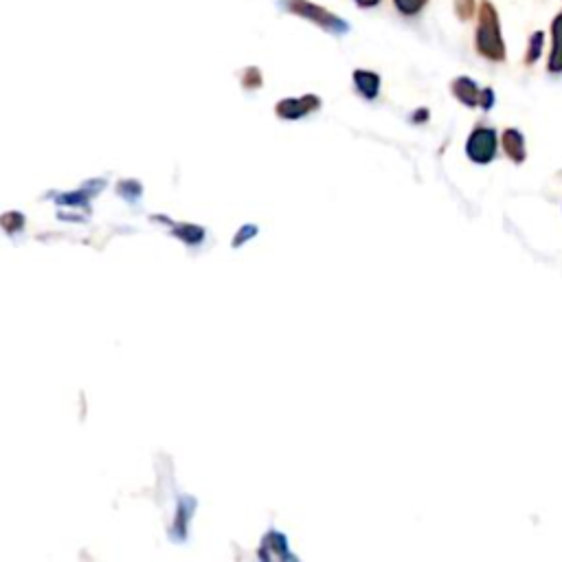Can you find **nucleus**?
<instances>
[{
	"label": "nucleus",
	"instance_id": "nucleus-6",
	"mask_svg": "<svg viewBox=\"0 0 562 562\" xmlns=\"http://www.w3.org/2000/svg\"><path fill=\"white\" fill-rule=\"evenodd\" d=\"M503 145H505V152H508L514 161H523L525 159V150H523V137L519 132H505L503 137Z\"/></svg>",
	"mask_w": 562,
	"mask_h": 562
},
{
	"label": "nucleus",
	"instance_id": "nucleus-2",
	"mask_svg": "<svg viewBox=\"0 0 562 562\" xmlns=\"http://www.w3.org/2000/svg\"><path fill=\"white\" fill-rule=\"evenodd\" d=\"M319 108V99L317 97H303V99H288L284 104L277 106L279 117L286 119H299L303 115H308L310 110Z\"/></svg>",
	"mask_w": 562,
	"mask_h": 562
},
{
	"label": "nucleus",
	"instance_id": "nucleus-3",
	"mask_svg": "<svg viewBox=\"0 0 562 562\" xmlns=\"http://www.w3.org/2000/svg\"><path fill=\"white\" fill-rule=\"evenodd\" d=\"M290 7H295V11H299V14H303V16H310L312 20L321 22L323 27H328V29H341V31L345 29L343 22L332 18L330 14H325V11L319 9V7H312V5H308V3H290Z\"/></svg>",
	"mask_w": 562,
	"mask_h": 562
},
{
	"label": "nucleus",
	"instance_id": "nucleus-11",
	"mask_svg": "<svg viewBox=\"0 0 562 562\" xmlns=\"http://www.w3.org/2000/svg\"><path fill=\"white\" fill-rule=\"evenodd\" d=\"M361 3H363V5H374L376 0H361Z\"/></svg>",
	"mask_w": 562,
	"mask_h": 562
},
{
	"label": "nucleus",
	"instance_id": "nucleus-9",
	"mask_svg": "<svg viewBox=\"0 0 562 562\" xmlns=\"http://www.w3.org/2000/svg\"><path fill=\"white\" fill-rule=\"evenodd\" d=\"M424 0H398V5L402 11H409V14H413V11H418L422 7Z\"/></svg>",
	"mask_w": 562,
	"mask_h": 562
},
{
	"label": "nucleus",
	"instance_id": "nucleus-7",
	"mask_svg": "<svg viewBox=\"0 0 562 562\" xmlns=\"http://www.w3.org/2000/svg\"><path fill=\"white\" fill-rule=\"evenodd\" d=\"M174 235L183 238L187 244H198L202 240V229L191 227V224H178V227H174Z\"/></svg>",
	"mask_w": 562,
	"mask_h": 562
},
{
	"label": "nucleus",
	"instance_id": "nucleus-10",
	"mask_svg": "<svg viewBox=\"0 0 562 562\" xmlns=\"http://www.w3.org/2000/svg\"><path fill=\"white\" fill-rule=\"evenodd\" d=\"M251 235H255V227H244V229L240 231V235H238V238H235V242H233V244H235V246H240V242H242L244 238H246V240H249V238H251Z\"/></svg>",
	"mask_w": 562,
	"mask_h": 562
},
{
	"label": "nucleus",
	"instance_id": "nucleus-1",
	"mask_svg": "<svg viewBox=\"0 0 562 562\" xmlns=\"http://www.w3.org/2000/svg\"><path fill=\"white\" fill-rule=\"evenodd\" d=\"M466 152L472 161L477 163H490L497 154V134L488 128H479L470 134Z\"/></svg>",
	"mask_w": 562,
	"mask_h": 562
},
{
	"label": "nucleus",
	"instance_id": "nucleus-5",
	"mask_svg": "<svg viewBox=\"0 0 562 562\" xmlns=\"http://www.w3.org/2000/svg\"><path fill=\"white\" fill-rule=\"evenodd\" d=\"M356 86H358V91H361L365 97L374 99L376 93H378L380 80H378V75H374V73L358 71V73H356Z\"/></svg>",
	"mask_w": 562,
	"mask_h": 562
},
{
	"label": "nucleus",
	"instance_id": "nucleus-8",
	"mask_svg": "<svg viewBox=\"0 0 562 562\" xmlns=\"http://www.w3.org/2000/svg\"><path fill=\"white\" fill-rule=\"evenodd\" d=\"M455 93L459 95V99H464L466 104H477V86L468 82V80H459L455 84Z\"/></svg>",
	"mask_w": 562,
	"mask_h": 562
},
{
	"label": "nucleus",
	"instance_id": "nucleus-4",
	"mask_svg": "<svg viewBox=\"0 0 562 562\" xmlns=\"http://www.w3.org/2000/svg\"><path fill=\"white\" fill-rule=\"evenodd\" d=\"M286 536H281V534H277V532H271L268 534L266 538H264V543H262V552H260V556H264L266 552H275V556L277 558H290L288 556V552H286Z\"/></svg>",
	"mask_w": 562,
	"mask_h": 562
}]
</instances>
